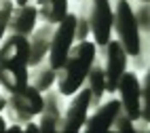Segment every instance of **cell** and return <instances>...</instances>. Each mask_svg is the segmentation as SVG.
I'll use <instances>...</instances> for the list:
<instances>
[{
  "instance_id": "1",
  "label": "cell",
  "mask_w": 150,
  "mask_h": 133,
  "mask_svg": "<svg viewBox=\"0 0 150 133\" xmlns=\"http://www.w3.org/2000/svg\"><path fill=\"white\" fill-rule=\"evenodd\" d=\"M30 45L25 36L8 34L0 40V87L6 93L28 85Z\"/></svg>"
},
{
  "instance_id": "2",
  "label": "cell",
  "mask_w": 150,
  "mask_h": 133,
  "mask_svg": "<svg viewBox=\"0 0 150 133\" xmlns=\"http://www.w3.org/2000/svg\"><path fill=\"white\" fill-rule=\"evenodd\" d=\"M95 55H97V47L91 40H81V42L72 45L66 61L57 70V76H55V85L59 93L72 95L83 87L89 68L95 61Z\"/></svg>"
},
{
  "instance_id": "3",
  "label": "cell",
  "mask_w": 150,
  "mask_h": 133,
  "mask_svg": "<svg viewBox=\"0 0 150 133\" xmlns=\"http://www.w3.org/2000/svg\"><path fill=\"white\" fill-rule=\"evenodd\" d=\"M112 32L116 34L118 45L125 49V53L129 57L139 53L144 38L139 34V28L135 23V17H133L129 0H118L116 6L112 8Z\"/></svg>"
},
{
  "instance_id": "4",
  "label": "cell",
  "mask_w": 150,
  "mask_h": 133,
  "mask_svg": "<svg viewBox=\"0 0 150 133\" xmlns=\"http://www.w3.org/2000/svg\"><path fill=\"white\" fill-rule=\"evenodd\" d=\"M8 95V101H6V118L13 120V122H19V125H25V122L34 120L42 110V93L38 91L36 87L32 85H23L21 89L17 91H11Z\"/></svg>"
},
{
  "instance_id": "5",
  "label": "cell",
  "mask_w": 150,
  "mask_h": 133,
  "mask_svg": "<svg viewBox=\"0 0 150 133\" xmlns=\"http://www.w3.org/2000/svg\"><path fill=\"white\" fill-rule=\"evenodd\" d=\"M83 8L89 21V36L102 49L112 38V4L110 0H83Z\"/></svg>"
},
{
  "instance_id": "6",
  "label": "cell",
  "mask_w": 150,
  "mask_h": 133,
  "mask_svg": "<svg viewBox=\"0 0 150 133\" xmlns=\"http://www.w3.org/2000/svg\"><path fill=\"white\" fill-rule=\"evenodd\" d=\"M74 21H76V15L74 13H68L62 21L55 25V32L51 38V47H49V53H47V61L53 70H59L62 64L66 61L70 49L74 45Z\"/></svg>"
},
{
  "instance_id": "7",
  "label": "cell",
  "mask_w": 150,
  "mask_h": 133,
  "mask_svg": "<svg viewBox=\"0 0 150 133\" xmlns=\"http://www.w3.org/2000/svg\"><path fill=\"white\" fill-rule=\"evenodd\" d=\"M127 66H129V55L118 45V40L110 38L102 47V70H104V78H106V93H114L116 91V83L127 70Z\"/></svg>"
},
{
  "instance_id": "8",
  "label": "cell",
  "mask_w": 150,
  "mask_h": 133,
  "mask_svg": "<svg viewBox=\"0 0 150 133\" xmlns=\"http://www.w3.org/2000/svg\"><path fill=\"white\" fill-rule=\"evenodd\" d=\"M91 110V97H89V89L83 85L81 89L72 93V101L68 104L66 112L62 114V120L57 125V133H78L83 131L85 120Z\"/></svg>"
},
{
  "instance_id": "9",
  "label": "cell",
  "mask_w": 150,
  "mask_h": 133,
  "mask_svg": "<svg viewBox=\"0 0 150 133\" xmlns=\"http://www.w3.org/2000/svg\"><path fill=\"white\" fill-rule=\"evenodd\" d=\"M116 91H118V101H121V110L129 118H139V80L137 74L131 70H125L123 76L116 83Z\"/></svg>"
},
{
  "instance_id": "10",
  "label": "cell",
  "mask_w": 150,
  "mask_h": 133,
  "mask_svg": "<svg viewBox=\"0 0 150 133\" xmlns=\"http://www.w3.org/2000/svg\"><path fill=\"white\" fill-rule=\"evenodd\" d=\"M62 93L53 87L42 93V110L38 114V129L40 131H57V125L62 120Z\"/></svg>"
},
{
  "instance_id": "11",
  "label": "cell",
  "mask_w": 150,
  "mask_h": 133,
  "mask_svg": "<svg viewBox=\"0 0 150 133\" xmlns=\"http://www.w3.org/2000/svg\"><path fill=\"white\" fill-rule=\"evenodd\" d=\"M38 21V11L34 4H21V6H13L11 17H8V25H6V34H15V36H30L36 28Z\"/></svg>"
},
{
  "instance_id": "12",
  "label": "cell",
  "mask_w": 150,
  "mask_h": 133,
  "mask_svg": "<svg viewBox=\"0 0 150 133\" xmlns=\"http://www.w3.org/2000/svg\"><path fill=\"white\" fill-rule=\"evenodd\" d=\"M55 32V25L53 23H40L34 28V32L28 36V45H30V59H28V66L32 68L36 64H40L42 59H47L49 53V47H51V38Z\"/></svg>"
},
{
  "instance_id": "13",
  "label": "cell",
  "mask_w": 150,
  "mask_h": 133,
  "mask_svg": "<svg viewBox=\"0 0 150 133\" xmlns=\"http://www.w3.org/2000/svg\"><path fill=\"white\" fill-rule=\"evenodd\" d=\"M118 112H121V101H118V99H108L106 104L95 106L93 114L87 116L83 129L89 131V133H95V131H110V125H112V120L116 118Z\"/></svg>"
},
{
  "instance_id": "14",
  "label": "cell",
  "mask_w": 150,
  "mask_h": 133,
  "mask_svg": "<svg viewBox=\"0 0 150 133\" xmlns=\"http://www.w3.org/2000/svg\"><path fill=\"white\" fill-rule=\"evenodd\" d=\"M87 89H89V97H91V108L99 106L104 99V93H106V78H104V70H102V64L93 61V66L89 68V72L85 76V83H83Z\"/></svg>"
},
{
  "instance_id": "15",
  "label": "cell",
  "mask_w": 150,
  "mask_h": 133,
  "mask_svg": "<svg viewBox=\"0 0 150 133\" xmlns=\"http://www.w3.org/2000/svg\"><path fill=\"white\" fill-rule=\"evenodd\" d=\"M55 76H57V70H53L49 66V61L42 59L40 64H36L28 70V85H32L40 93H45L47 89H51L55 85Z\"/></svg>"
},
{
  "instance_id": "16",
  "label": "cell",
  "mask_w": 150,
  "mask_h": 133,
  "mask_svg": "<svg viewBox=\"0 0 150 133\" xmlns=\"http://www.w3.org/2000/svg\"><path fill=\"white\" fill-rule=\"evenodd\" d=\"M34 6L38 11V17L53 25H57L68 15V0H36Z\"/></svg>"
},
{
  "instance_id": "17",
  "label": "cell",
  "mask_w": 150,
  "mask_h": 133,
  "mask_svg": "<svg viewBox=\"0 0 150 133\" xmlns=\"http://www.w3.org/2000/svg\"><path fill=\"white\" fill-rule=\"evenodd\" d=\"M131 4V11L135 17V23L139 28V34L142 38H148V30H150V6L148 0H129Z\"/></svg>"
},
{
  "instance_id": "18",
  "label": "cell",
  "mask_w": 150,
  "mask_h": 133,
  "mask_svg": "<svg viewBox=\"0 0 150 133\" xmlns=\"http://www.w3.org/2000/svg\"><path fill=\"white\" fill-rule=\"evenodd\" d=\"M139 118L150 120V76L144 74L139 80Z\"/></svg>"
},
{
  "instance_id": "19",
  "label": "cell",
  "mask_w": 150,
  "mask_h": 133,
  "mask_svg": "<svg viewBox=\"0 0 150 133\" xmlns=\"http://www.w3.org/2000/svg\"><path fill=\"white\" fill-rule=\"evenodd\" d=\"M87 36H89V21L85 15V8L81 6V13L76 15V21H74V42L87 40Z\"/></svg>"
},
{
  "instance_id": "20",
  "label": "cell",
  "mask_w": 150,
  "mask_h": 133,
  "mask_svg": "<svg viewBox=\"0 0 150 133\" xmlns=\"http://www.w3.org/2000/svg\"><path fill=\"white\" fill-rule=\"evenodd\" d=\"M110 131H116V133H133V118H129L125 112L121 110L116 114V118L112 120V125H110Z\"/></svg>"
},
{
  "instance_id": "21",
  "label": "cell",
  "mask_w": 150,
  "mask_h": 133,
  "mask_svg": "<svg viewBox=\"0 0 150 133\" xmlns=\"http://www.w3.org/2000/svg\"><path fill=\"white\" fill-rule=\"evenodd\" d=\"M15 2L13 0H2L0 2V40L6 36V25H8V17H11Z\"/></svg>"
},
{
  "instance_id": "22",
  "label": "cell",
  "mask_w": 150,
  "mask_h": 133,
  "mask_svg": "<svg viewBox=\"0 0 150 133\" xmlns=\"http://www.w3.org/2000/svg\"><path fill=\"white\" fill-rule=\"evenodd\" d=\"M131 64L135 70H146L148 68V49H146V38L142 42V49H139V53L131 55Z\"/></svg>"
},
{
  "instance_id": "23",
  "label": "cell",
  "mask_w": 150,
  "mask_h": 133,
  "mask_svg": "<svg viewBox=\"0 0 150 133\" xmlns=\"http://www.w3.org/2000/svg\"><path fill=\"white\" fill-rule=\"evenodd\" d=\"M23 131H40V129H38V122H34V120H30V122H25V125H23Z\"/></svg>"
},
{
  "instance_id": "24",
  "label": "cell",
  "mask_w": 150,
  "mask_h": 133,
  "mask_svg": "<svg viewBox=\"0 0 150 133\" xmlns=\"http://www.w3.org/2000/svg\"><path fill=\"white\" fill-rule=\"evenodd\" d=\"M6 101H8V95H6V93H0V114L4 112V108H6Z\"/></svg>"
},
{
  "instance_id": "25",
  "label": "cell",
  "mask_w": 150,
  "mask_h": 133,
  "mask_svg": "<svg viewBox=\"0 0 150 133\" xmlns=\"http://www.w3.org/2000/svg\"><path fill=\"white\" fill-rule=\"evenodd\" d=\"M6 129V118H2V114H0V133H2Z\"/></svg>"
},
{
  "instance_id": "26",
  "label": "cell",
  "mask_w": 150,
  "mask_h": 133,
  "mask_svg": "<svg viewBox=\"0 0 150 133\" xmlns=\"http://www.w3.org/2000/svg\"><path fill=\"white\" fill-rule=\"evenodd\" d=\"M13 2H15L17 6H21V4H28V2H30V0H13Z\"/></svg>"
},
{
  "instance_id": "27",
  "label": "cell",
  "mask_w": 150,
  "mask_h": 133,
  "mask_svg": "<svg viewBox=\"0 0 150 133\" xmlns=\"http://www.w3.org/2000/svg\"><path fill=\"white\" fill-rule=\"evenodd\" d=\"M0 2H2V0H0Z\"/></svg>"
}]
</instances>
